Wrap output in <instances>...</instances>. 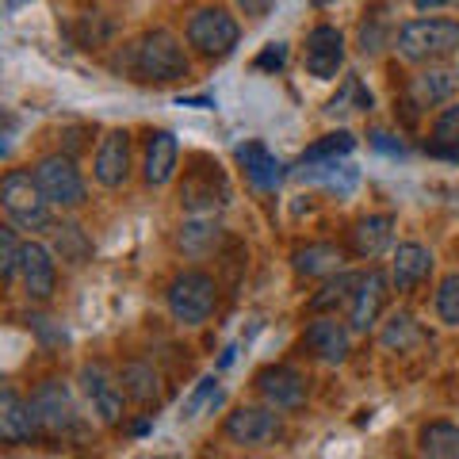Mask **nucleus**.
Returning a JSON list of instances; mask_svg holds the SVG:
<instances>
[{
	"instance_id": "obj_9",
	"label": "nucleus",
	"mask_w": 459,
	"mask_h": 459,
	"mask_svg": "<svg viewBox=\"0 0 459 459\" xmlns=\"http://www.w3.org/2000/svg\"><path fill=\"white\" fill-rule=\"evenodd\" d=\"M77 386H81V398H84V406H89L96 425H104V429L123 425L126 402L131 398H126L119 376H111L104 364H84L77 371Z\"/></svg>"
},
{
	"instance_id": "obj_4",
	"label": "nucleus",
	"mask_w": 459,
	"mask_h": 459,
	"mask_svg": "<svg viewBox=\"0 0 459 459\" xmlns=\"http://www.w3.org/2000/svg\"><path fill=\"white\" fill-rule=\"evenodd\" d=\"M0 207H4V219L20 230V234H50L54 230V207L42 195L35 172L27 169H8L4 180H0Z\"/></svg>"
},
{
	"instance_id": "obj_29",
	"label": "nucleus",
	"mask_w": 459,
	"mask_h": 459,
	"mask_svg": "<svg viewBox=\"0 0 459 459\" xmlns=\"http://www.w3.org/2000/svg\"><path fill=\"white\" fill-rule=\"evenodd\" d=\"M356 280H360V272H337V276H329L322 283V291L310 299V314H337L341 307L349 310L352 303V291H356Z\"/></svg>"
},
{
	"instance_id": "obj_39",
	"label": "nucleus",
	"mask_w": 459,
	"mask_h": 459,
	"mask_svg": "<svg viewBox=\"0 0 459 459\" xmlns=\"http://www.w3.org/2000/svg\"><path fill=\"white\" fill-rule=\"evenodd\" d=\"M283 62H287V47H283V42H268V50L256 57V65H261V69H280Z\"/></svg>"
},
{
	"instance_id": "obj_36",
	"label": "nucleus",
	"mask_w": 459,
	"mask_h": 459,
	"mask_svg": "<svg viewBox=\"0 0 459 459\" xmlns=\"http://www.w3.org/2000/svg\"><path fill=\"white\" fill-rule=\"evenodd\" d=\"M214 383H219V379H214V376H207V379H199V386H195V391L188 394V402H184V410H180V418H184V421H192V418H195V413H199V406H204V402H207L211 394H219V391H214Z\"/></svg>"
},
{
	"instance_id": "obj_22",
	"label": "nucleus",
	"mask_w": 459,
	"mask_h": 459,
	"mask_svg": "<svg viewBox=\"0 0 459 459\" xmlns=\"http://www.w3.org/2000/svg\"><path fill=\"white\" fill-rule=\"evenodd\" d=\"M222 222L214 214H188L177 230V249L188 256V261H207L211 253H219L222 246Z\"/></svg>"
},
{
	"instance_id": "obj_12",
	"label": "nucleus",
	"mask_w": 459,
	"mask_h": 459,
	"mask_svg": "<svg viewBox=\"0 0 459 459\" xmlns=\"http://www.w3.org/2000/svg\"><path fill=\"white\" fill-rule=\"evenodd\" d=\"M406 108L410 111H433V108H444L452 104L459 96V69L440 62V65H418V74L406 77Z\"/></svg>"
},
{
	"instance_id": "obj_33",
	"label": "nucleus",
	"mask_w": 459,
	"mask_h": 459,
	"mask_svg": "<svg viewBox=\"0 0 459 459\" xmlns=\"http://www.w3.org/2000/svg\"><path fill=\"white\" fill-rule=\"evenodd\" d=\"M356 150V138L349 131H333V134H325L318 138L314 146L303 153V161L299 165H314V161H337V157H349Z\"/></svg>"
},
{
	"instance_id": "obj_34",
	"label": "nucleus",
	"mask_w": 459,
	"mask_h": 459,
	"mask_svg": "<svg viewBox=\"0 0 459 459\" xmlns=\"http://www.w3.org/2000/svg\"><path fill=\"white\" fill-rule=\"evenodd\" d=\"M20 253H23V241H20V230L16 226H0V280L8 287L20 283Z\"/></svg>"
},
{
	"instance_id": "obj_23",
	"label": "nucleus",
	"mask_w": 459,
	"mask_h": 459,
	"mask_svg": "<svg viewBox=\"0 0 459 459\" xmlns=\"http://www.w3.org/2000/svg\"><path fill=\"white\" fill-rule=\"evenodd\" d=\"M238 165L241 172H246V180L253 184L256 192H276L280 188V180H283V165H280V157L272 153L264 142H241L238 146Z\"/></svg>"
},
{
	"instance_id": "obj_40",
	"label": "nucleus",
	"mask_w": 459,
	"mask_h": 459,
	"mask_svg": "<svg viewBox=\"0 0 459 459\" xmlns=\"http://www.w3.org/2000/svg\"><path fill=\"white\" fill-rule=\"evenodd\" d=\"M4 4H8V12H16L20 4H27V0H4Z\"/></svg>"
},
{
	"instance_id": "obj_6",
	"label": "nucleus",
	"mask_w": 459,
	"mask_h": 459,
	"mask_svg": "<svg viewBox=\"0 0 459 459\" xmlns=\"http://www.w3.org/2000/svg\"><path fill=\"white\" fill-rule=\"evenodd\" d=\"M165 307H169V318L177 325H204L214 307H219V280L204 268H184L172 276L169 291H165Z\"/></svg>"
},
{
	"instance_id": "obj_24",
	"label": "nucleus",
	"mask_w": 459,
	"mask_h": 459,
	"mask_svg": "<svg viewBox=\"0 0 459 459\" xmlns=\"http://www.w3.org/2000/svg\"><path fill=\"white\" fill-rule=\"evenodd\" d=\"M119 383H123V391H126V398L134 402V406H142V410H150V406H157L161 402V371H157L150 360H126L123 368H119Z\"/></svg>"
},
{
	"instance_id": "obj_28",
	"label": "nucleus",
	"mask_w": 459,
	"mask_h": 459,
	"mask_svg": "<svg viewBox=\"0 0 459 459\" xmlns=\"http://www.w3.org/2000/svg\"><path fill=\"white\" fill-rule=\"evenodd\" d=\"M425 341V329L418 325V318H413L410 310H394L391 318H386L379 325V344L386 352H406V349H418V344Z\"/></svg>"
},
{
	"instance_id": "obj_2",
	"label": "nucleus",
	"mask_w": 459,
	"mask_h": 459,
	"mask_svg": "<svg viewBox=\"0 0 459 459\" xmlns=\"http://www.w3.org/2000/svg\"><path fill=\"white\" fill-rule=\"evenodd\" d=\"M394 50L410 65H440L459 54V20L452 16H413L398 27Z\"/></svg>"
},
{
	"instance_id": "obj_5",
	"label": "nucleus",
	"mask_w": 459,
	"mask_h": 459,
	"mask_svg": "<svg viewBox=\"0 0 459 459\" xmlns=\"http://www.w3.org/2000/svg\"><path fill=\"white\" fill-rule=\"evenodd\" d=\"M234 199V188H230L226 169L207 153H195L184 177L177 184V204L184 214H219L230 207Z\"/></svg>"
},
{
	"instance_id": "obj_43",
	"label": "nucleus",
	"mask_w": 459,
	"mask_h": 459,
	"mask_svg": "<svg viewBox=\"0 0 459 459\" xmlns=\"http://www.w3.org/2000/svg\"><path fill=\"white\" fill-rule=\"evenodd\" d=\"M455 253H459V241H455Z\"/></svg>"
},
{
	"instance_id": "obj_14",
	"label": "nucleus",
	"mask_w": 459,
	"mask_h": 459,
	"mask_svg": "<svg viewBox=\"0 0 459 459\" xmlns=\"http://www.w3.org/2000/svg\"><path fill=\"white\" fill-rule=\"evenodd\" d=\"M352 325L349 318H337V314H314V318L307 322L303 329V344H307V352L314 356V360H322L329 368H337L349 360V352H352Z\"/></svg>"
},
{
	"instance_id": "obj_21",
	"label": "nucleus",
	"mask_w": 459,
	"mask_h": 459,
	"mask_svg": "<svg viewBox=\"0 0 459 459\" xmlns=\"http://www.w3.org/2000/svg\"><path fill=\"white\" fill-rule=\"evenodd\" d=\"M394 214H364L349 230V249L360 261H376V256L394 249Z\"/></svg>"
},
{
	"instance_id": "obj_13",
	"label": "nucleus",
	"mask_w": 459,
	"mask_h": 459,
	"mask_svg": "<svg viewBox=\"0 0 459 459\" xmlns=\"http://www.w3.org/2000/svg\"><path fill=\"white\" fill-rule=\"evenodd\" d=\"M391 291H394L391 272H383V268L360 272V280H356V291H352V303H349V325H352V333H371V329L379 325Z\"/></svg>"
},
{
	"instance_id": "obj_11",
	"label": "nucleus",
	"mask_w": 459,
	"mask_h": 459,
	"mask_svg": "<svg viewBox=\"0 0 459 459\" xmlns=\"http://www.w3.org/2000/svg\"><path fill=\"white\" fill-rule=\"evenodd\" d=\"M253 386H256V394H261V402L276 406L280 413L303 410L307 398H310V379L295 364H268V368H261L253 376Z\"/></svg>"
},
{
	"instance_id": "obj_8",
	"label": "nucleus",
	"mask_w": 459,
	"mask_h": 459,
	"mask_svg": "<svg viewBox=\"0 0 459 459\" xmlns=\"http://www.w3.org/2000/svg\"><path fill=\"white\" fill-rule=\"evenodd\" d=\"M35 180L42 195H47V204L54 211H77L84 207V199H89V184H84V172L77 165L74 153L57 150V153H47L35 161Z\"/></svg>"
},
{
	"instance_id": "obj_32",
	"label": "nucleus",
	"mask_w": 459,
	"mask_h": 459,
	"mask_svg": "<svg viewBox=\"0 0 459 459\" xmlns=\"http://www.w3.org/2000/svg\"><path fill=\"white\" fill-rule=\"evenodd\" d=\"M433 150L437 153H459V100H452L448 108L437 111L433 119Z\"/></svg>"
},
{
	"instance_id": "obj_37",
	"label": "nucleus",
	"mask_w": 459,
	"mask_h": 459,
	"mask_svg": "<svg viewBox=\"0 0 459 459\" xmlns=\"http://www.w3.org/2000/svg\"><path fill=\"white\" fill-rule=\"evenodd\" d=\"M84 134H92V131H89V126H65V131H62V138H65V142H62V150L77 157V153H81L84 146H92V142H89V138H84Z\"/></svg>"
},
{
	"instance_id": "obj_27",
	"label": "nucleus",
	"mask_w": 459,
	"mask_h": 459,
	"mask_svg": "<svg viewBox=\"0 0 459 459\" xmlns=\"http://www.w3.org/2000/svg\"><path fill=\"white\" fill-rule=\"evenodd\" d=\"M418 452L429 459H459V421H425L418 433Z\"/></svg>"
},
{
	"instance_id": "obj_25",
	"label": "nucleus",
	"mask_w": 459,
	"mask_h": 459,
	"mask_svg": "<svg viewBox=\"0 0 459 459\" xmlns=\"http://www.w3.org/2000/svg\"><path fill=\"white\" fill-rule=\"evenodd\" d=\"M291 268L307 280H329L344 268V253L329 241H310V246H299L291 253Z\"/></svg>"
},
{
	"instance_id": "obj_17",
	"label": "nucleus",
	"mask_w": 459,
	"mask_h": 459,
	"mask_svg": "<svg viewBox=\"0 0 459 459\" xmlns=\"http://www.w3.org/2000/svg\"><path fill=\"white\" fill-rule=\"evenodd\" d=\"M20 287L31 303H50L57 291V256L47 241L27 238L20 253Z\"/></svg>"
},
{
	"instance_id": "obj_41",
	"label": "nucleus",
	"mask_w": 459,
	"mask_h": 459,
	"mask_svg": "<svg viewBox=\"0 0 459 459\" xmlns=\"http://www.w3.org/2000/svg\"><path fill=\"white\" fill-rule=\"evenodd\" d=\"M314 4H333V0H314Z\"/></svg>"
},
{
	"instance_id": "obj_16",
	"label": "nucleus",
	"mask_w": 459,
	"mask_h": 459,
	"mask_svg": "<svg viewBox=\"0 0 459 459\" xmlns=\"http://www.w3.org/2000/svg\"><path fill=\"white\" fill-rule=\"evenodd\" d=\"M344 57H349V47H344L341 27L333 23L310 27V35L303 42V69L314 81H337V74L344 69Z\"/></svg>"
},
{
	"instance_id": "obj_18",
	"label": "nucleus",
	"mask_w": 459,
	"mask_h": 459,
	"mask_svg": "<svg viewBox=\"0 0 459 459\" xmlns=\"http://www.w3.org/2000/svg\"><path fill=\"white\" fill-rule=\"evenodd\" d=\"M437 268V256L429 246H421V241H398V246L391 249V283L398 295H413L418 287L433 276Z\"/></svg>"
},
{
	"instance_id": "obj_15",
	"label": "nucleus",
	"mask_w": 459,
	"mask_h": 459,
	"mask_svg": "<svg viewBox=\"0 0 459 459\" xmlns=\"http://www.w3.org/2000/svg\"><path fill=\"white\" fill-rule=\"evenodd\" d=\"M131 172H134V138H131V131L115 126V131L100 138L96 157H92V177L100 188L115 192L131 180Z\"/></svg>"
},
{
	"instance_id": "obj_30",
	"label": "nucleus",
	"mask_w": 459,
	"mask_h": 459,
	"mask_svg": "<svg viewBox=\"0 0 459 459\" xmlns=\"http://www.w3.org/2000/svg\"><path fill=\"white\" fill-rule=\"evenodd\" d=\"M394 35H398V27L391 23V16L383 8H371V16L360 23V50L368 57H376L386 47H394Z\"/></svg>"
},
{
	"instance_id": "obj_38",
	"label": "nucleus",
	"mask_w": 459,
	"mask_h": 459,
	"mask_svg": "<svg viewBox=\"0 0 459 459\" xmlns=\"http://www.w3.org/2000/svg\"><path fill=\"white\" fill-rule=\"evenodd\" d=\"M234 4H238V12L246 20H264L268 12L276 8V0H234Z\"/></svg>"
},
{
	"instance_id": "obj_3",
	"label": "nucleus",
	"mask_w": 459,
	"mask_h": 459,
	"mask_svg": "<svg viewBox=\"0 0 459 459\" xmlns=\"http://www.w3.org/2000/svg\"><path fill=\"white\" fill-rule=\"evenodd\" d=\"M77 391L65 379H42L31 391V406H35L42 437H54V440H84L89 437V418H84V410H81Z\"/></svg>"
},
{
	"instance_id": "obj_1",
	"label": "nucleus",
	"mask_w": 459,
	"mask_h": 459,
	"mask_svg": "<svg viewBox=\"0 0 459 459\" xmlns=\"http://www.w3.org/2000/svg\"><path fill=\"white\" fill-rule=\"evenodd\" d=\"M115 69L138 84H157L161 89V84H180L184 77H192V57L172 31L153 27V31H142L134 42H126Z\"/></svg>"
},
{
	"instance_id": "obj_19",
	"label": "nucleus",
	"mask_w": 459,
	"mask_h": 459,
	"mask_svg": "<svg viewBox=\"0 0 459 459\" xmlns=\"http://www.w3.org/2000/svg\"><path fill=\"white\" fill-rule=\"evenodd\" d=\"M180 172V142L172 131H146V146H142V180L150 188H165Z\"/></svg>"
},
{
	"instance_id": "obj_10",
	"label": "nucleus",
	"mask_w": 459,
	"mask_h": 459,
	"mask_svg": "<svg viewBox=\"0 0 459 459\" xmlns=\"http://www.w3.org/2000/svg\"><path fill=\"white\" fill-rule=\"evenodd\" d=\"M222 437L230 444H238V448H268V444H276L283 437V418L268 402H249V406H238L226 413Z\"/></svg>"
},
{
	"instance_id": "obj_26",
	"label": "nucleus",
	"mask_w": 459,
	"mask_h": 459,
	"mask_svg": "<svg viewBox=\"0 0 459 459\" xmlns=\"http://www.w3.org/2000/svg\"><path fill=\"white\" fill-rule=\"evenodd\" d=\"M50 249H54L57 261L69 264V268H84L92 261V238L84 234V226H77V222H54Z\"/></svg>"
},
{
	"instance_id": "obj_31",
	"label": "nucleus",
	"mask_w": 459,
	"mask_h": 459,
	"mask_svg": "<svg viewBox=\"0 0 459 459\" xmlns=\"http://www.w3.org/2000/svg\"><path fill=\"white\" fill-rule=\"evenodd\" d=\"M433 314H437L440 325H448V329L459 325V272L440 276L437 291H433Z\"/></svg>"
},
{
	"instance_id": "obj_7",
	"label": "nucleus",
	"mask_w": 459,
	"mask_h": 459,
	"mask_svg": "<svg viewBox=\"0 0 459 459\" xmlns=\"http://www.w3.org/2000/svg\"><path fill=\"white\" fill-rule=\"evenodd\" d=\"M184 39H188V47L207 57V62H222L238 50L241 42V23L238 16H230L226 8L219 4H207V8H195L188 23H184Z\"/></svg>"
},
{
	"instance_id": "obj_42",
	"label": "nucleus",
	"mask_w": 459,
	"mask_h": 459,
	"mask_svg": "<svg viewBox=\"0 0 459 459\" xmlns=\"http://www.w3.org/2000/svg\"><path fill=\"white\" fill-rule=\"evenodd\" d=\"M455 4H459V0H452V8H455Z\"/></svg>"
},
{
	"instance_id": "obj_20",
	"label": "nucleus",
	"mask_w": 459,
	"mask_h": 459,
	"mask_svg": "<svg viewBox=\"0 0 459 459\" xmlns=\"http://www.w3.org/2000/svg\"><path fill=\"white\" fill-rule=\"evenodd\" d=\"M42 433L31 398H23L16 386L0 391V440L4 444H27Z\"/></svg>"
},
{
	"instance_id": "obj_35",
	"label": "nucleus",
	"mask_w": 459,
	"mask_h": 459,
	"mask_svg": "<svg viewBox=\"0 0 459 459\" xmlns=\"http://www.w3.org/2000/svg\"><path fill=\"white\" fill-rule=\"evenodd\" d=\"M329 115H337V111H371V92H364V84L360 77H349L344 81V89L329 100Z\"/></svg>"
}]
</instances>
